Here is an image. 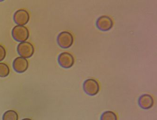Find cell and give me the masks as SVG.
<instances>
[{"label":"cell","mask_w":157,"mask_h":120,"mask_svg":"<svg viewBox=\"0 0 157 120\" xmlns=\"http://www.w3.org/2000/svg\"><path fill=\"white\" fill-rule=\"evenodd\" d=\"M6 56V50L2 45H0V62L4 59Z\"/></svg>","instance_id":"4fadbf2b"},{"label":"cell","mask_w":157,"mask_h":120,"mask_svg":"<svg viewBox=\"0 0 157 120\" xmlns=\"http://www.w3.org/2000/svg\"><path fill=\"white\" fill-rule=\"evenodd\" d=\"M73 41L72 34L68 31H62L57 36L58 43L62 48H67L71 47Z\"/></svg>","instance_id":"277c9868"},{"label":"cell","mask_w":157,"mask_h":120,"mask_svg":"<svg viewBox=\"0 0 157 120\" xmlns=\"http://www.w3.org/2000/svg\"><path fill=\"white\" fill-rule=\"evenodd\" d=\"M84 91L90 95H95L99 92L100 86L96 80L93 79H88L84 82L83 84Z\"/></svg>","instance_id":"3957f363"},{"label":"cell","mask_w":157,"mask_h":120,"mask_svg":"<svg viewBox=\"0 0 157 120\" xmlns=\"http://www.w3.org/2000/svg\"><path fill=\"white\" fill-rule=\"evenodd\" d=\"M113 25V22L111 17L108 16H101L96 21L97 26L102 31H108L112 27Z\"/></svg>","instance_id":"52a82bcc"},{"label":"cell","mask_w":157,"mask_h":120,"mask_svg":"<svg viewBox=\"0 0 157 120\" xmlns=\"http://www.w3.org/2000/svg\"><path fill=\"white\" fill-rule=\"evenodd\" d=\"M34 46L29 42H21L17 45V51L18 54L24 58L31 57L34 53Z\"/></svg>","instance_id":"7a4b0ae2"},{"label":"cell","mask_w":157,"mask_h":120,"mask_svg":"<svg viewBox=\"0 0 157 120\" xmlns=\"http://www.w3.org/2000/svg\"><path fill=\"white\" fill-rule=\"evenodd\" d=\"M18 116L17 113L13 110L6 111L3 114L2 120H18Z\"/></svg>","instance_id":"30bf717a"},{"label":"cell","mask_w":157,"mask_h":120,"mask_svg":"<svg viewBox=\"0 0 157 120\" xmlns=\"http://www.w3.org/2000/svg\"><path fill=\"white\" fill-rule=\"evenodd\" d=\"M101 120H117V116L113 112L107 111L102 114Z\"/></svg>","instance_id":"8fae6325"},{"label":"cell","mask_w":157,"mask_h":120,"mask_svg":"<svg viewBox=\"0 0 157 120\" xmlns=\"http://www.w3.org/2000/svg\"><path fill=\"white\" fill-rule=\"evenodd\" d=\"M12 36L17 41L24 42L29 38V29L24 26L17 25L12 30Z\"/></svg>","instance_id":"6da1fadb"},{"label":"cell","mask_w":157,"mask_h":120,"mask_svg":"<svg viewBox=\"0 0 157 120\" xmlns=\"http://www.w3.org/2000/svg\"><path fill=\"white\" fill-rule=\"evenodd\" d=\"M10 73L8 65L4 62H0V77H5Z\"/></svg>","instance_id":"7c38bea8"},{"label":"cell","mask_w":157,"mask_h":120,"mask_svg":"<svg viewBox=\"0 0 157 120\" xmlns=\"http://www.w3.org/2000/svg\"><path fill=\"white\" fill-rule=\"evenodd\" d=\"M28 67L29 62L24 57L21 56L16 57L13 62V67L17 72H24L28 69Z\"/></svg>","instance_id":"ba28073f"},{"label":"cell","mask_w":157,"mask_h":120,"mask_svg":"<svg viewBox=\"0 0 157 120\" xmlns=\"http://www.w3.org/2000/svg\"><path fill=\"white\" fill-rule=\"evenodd\" d=\"M30 19L29 12L25 9H18L15 12L13 19L15 22L20 26H23L28 23Z\"/></svg>","instance_id":"5b68a950"},{"label":"cell","mask_w":157,"mask_h":120,"mask_svg":"<svg viewBox=\"0 0 157 120\" xmlns=\"http://www.w3.org/2000/svg\"><path fill=\"white\" fill-rule=\"evenodd\" d=\"M138 103L143 109H148L153 106L154 100L151 95L149 94H144L142 95L139 98Z\"/></svg>","instance_id":"9c48e42d"},{"label":"cell","mask_w":157,"mask_h":120,"mask_svg":"<svg viewBox=\"0 0 157 120\" xmlns=\"http://www.w3.org/2000/svg\"><path fill=\"white\" fill-rule=\"evenodd\" d=\"M22 120H32L31 119H29V118H24V119H22Z\"/></svg>","instance_id":"5bb4252c"},{"label":"cell","mask_w":157,"mask_h":120,"mask_svg":"<svg viewBox=\"0 0 157 120\" xmlns=\"http://www.w3.org/2000/svg\"><path fill=\"white\" fill-rule=\"evenodd\" d=\"M59 63L61 66L65 68H69L73 65L75 59L73 55L68 52L60 53L58 56Z\"/></svg>","instance_id":"8992f818"}]
</instances>
